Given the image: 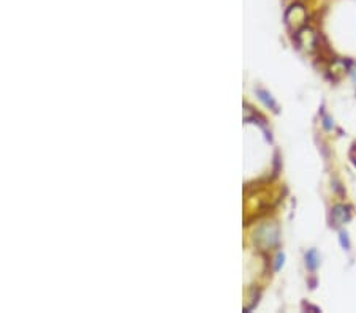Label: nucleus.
I'll use <instances>...</instances> for the list:
<instances>
[{
    "label": "nucleus",
    "mask_w": 356,
    "mask_h": 313,
    "mask_svg": "<svg viewBox=\"0 0 356 313\" xmlns=\"http://www.w3.org/2000/svg\"><path fill=\"white\" fill-rule=\"evenodd\" d=\"M285 19H287V22H290L291 19H296L295 27H299V25L306 21V10H304V6H302V5H291L290 10L287 11V14H285Z\"/></svg>",
    "instance_id": "7ed1b4c3"
},
{
    "label": "nucleus",
    "mask_w": 356,
    "mask_h": 313,
    "mask_svg": "<svg viewBox=\"0 0 356 313\" xmlns=\"http://www.w3.org/2000/svg\"><path fill=\"white\" fill-rule=\"evenodd\" d=\"M261 95V100H264V103L268 104V106H271V108H274V111H277V104H275L274 102H272V98H271V95H268L266 92H263V91H260L258 92Z\"/></svg>",
    "instance_id": "39448f33"
},
{
    "label": "nucleus",
    "mask_w": 356,
    "mask_h": 313,
    "mask_svg": "<svg viewBox=\"0 0 356 313\" xmlns=\"http://www.w3.org/2000/svg\"><path fill=\"white\" fill-rule=\"evenodd\" d=\"M296 40L301 44L302 48H306L307 51H312L315 48L317 43V35L312 29L309 27H302L298 33H296Z\"/></svg>",
    "instance_id": "f257e3e1"
},
{
    "label": "nucleus",
    "mask_w": 356,
    "mask_h": 313,
    "mask_svg": "<svg viewBox=\"0 0 356 313\" xmlns=\"http://www.w3.org/2000/svg\"><path fill=\"white\" fill-rule=\"evenodd\" d=\"M318 255L315 250H310V252L306 255V264L310 267V269H315V267L318 266Z\"/></svg>",
    "instance_id": "20e7f679"
},
{
    "label": "nucleus",
    "mask_w": 356,
    "mask_h": 313,
    "mask_svg": "<svg viewBox=\"0 0 356 313\" xmlns=\"http://www.w3.org/2000/svg\"><path fill=\"white\" fill-rule=\"evenodd\" d=\"M350 75L353 78V81H356V64L353 65V68H350Z\"/></svg>",
    "instance_id": "6e6552de"
},
{
    "label": "nucleus",
    "mask_w": 356,
    "mask_h": 313,
    "mask_svg": "<svg viewBox=\"0 0 356 313\" xmlns=\"http://www.w3.org/2000/svg\"><path fill=\"white\" fill-rule=\"evenodd\" d=\"M350 220V210L349 208H345V206H336L331 212V225L334 226H341L344 225L345 221Z\"/></svg>",
    "instance_id": "f03ea898"
},
{
    "label": "nucleus",
    "mask_w": 356,
    "mask_h": 313,
    "mask_svg": "<svg viewBox=\"0 0 356 313\" xmlns=\"http://www.w3.org/2000/svg\"><path fill=\"white\" fill-rule=\"evenodd\" d=\"M341 242H342L344 248H347V250L350 248V242H349V239H347V234H345V232H341Z\"/></svg>",
    "instance_id": "423d86ee"
},
{
    "label": "nucleus",
    "mask_w": 356,
    "mask_h": 313,
    "mask_svg": "<svg viewBox=\"0 0 356 313\" xmlns=\"http://www.w3.org/2000/svg\"><path fill=\"white\" fill-rule=\"evenodd\" d=\"M280 263H283V255H282V253L277 256V264H275V271L280 269Z\"/></svg>",
    "instance_id": "0eeeda50"
}]
</instances>
